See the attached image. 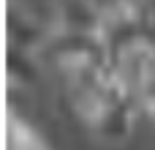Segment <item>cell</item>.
Returning a JSON list of instances; mask_svg holds the SVG:
<instances>
[{
    "label": "cell",
    "instance_id": "cell-1",
    "mask_svg": "<svg viewBox=\"0 0 155 150\" xmlns=\"http://www.w3.org/2000/svg\"><path fill=\"white\" fill-rule=\"evenodd\" d=\"M74 115L87 134L104 145H120L131 137L142 112V101L134 90L117 82L109 68H95L71 79H63Z\"/></svg>",
    "mask_w": 155,
    "mask_h": 150
},
{
    "label": "cell",
    "instance_id": "cell-2",
    "mask_svg": "<svg viewBox=\"0 0 155 150\" xmlns=\"http://www.w3.org/2000/svg\"><path fill=\"white\" fill-rule=\"evenodd\" d=\"M49 33H52L49 19L35 16L27 5L16 0L5 5V46L41 55V49L49 41Z\"/></svg>",
    "mask_w": 155,
    "mask_h": 150
},
{
    "label": "cell",
    "instance_id": "cell-3",
    "mask_svg": "<svg viewBox=\"0 0 155 150\" xmlns=\"http://www.w3.org/2000/svg\"><path fill=\"white\" fill-rule=\"evenodd\" d=\"M104 19V8L95 0H54L49 27L57 33H87L95 36Z\"/></svg>",
    "mask_w": 155,
    "mask_h": 150
},
{
    "label": "cell",
    "instance_id": "cell-4",
    "mask_svg": "<svg viewBox=\"0 0 155 150\" xmlns=\"http://www.w3.org/2000/svg\"><path fill=\"white\" fill-rule=\"evenodd\" d=\"M41 79V55L5 46V82L11 90H30Z\"/></svg>",
    "mask_w": 155,
    "mask_h": 150
},
{
    "label": "cell",
    "instance_id": "cell-5",
    "mask_svg": "<svg viewBox=\"0 0 155 150\" xmlns=\"http://www.w3.org/2000/svg\"><path fill=\"white\" fill-rule=\"evenodd\" d=\"M5 150H52V145L14 109L5 115Z\"/></svg>",
    "mask_w": 155,
    "mask_h": 150
}]
</instances>
